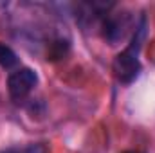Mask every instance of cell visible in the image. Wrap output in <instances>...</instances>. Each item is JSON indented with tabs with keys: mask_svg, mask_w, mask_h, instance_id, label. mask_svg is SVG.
Returning <instances> with one entry per match:
<instances>
[{
	"mask_svg": "<svg viewBox=\"0 0 155 153\" xmlns=\"http://www.w3.org/2000/svg\"><path fill=\"white\" fill-rule=\"evenodd\" d=\"M144 36H146V16L141 15L135 33L130 38V43L114 58V63H112L114 76L121 85H132L141 74L143 67L139 61V52H141Z\"/></svg>",
	"mask_w": 155,
	"mask_h": 153,
	"instance_id": "1",
	"label": "cell"
},
{
	"mask_svg": "<svg viewBox=\"0 0 155 153\" xmlns=\"http://www.w3.org/2000/svg\"><path fill=\"white\" fill-rule=\"evenodd\" d=\"M137 24H139V18L128 9L108 13L101 22V34L108 45H119L128 38H132Z\"/></svg>",
	"mask_w": 155,
	"mask_h": 153,
	"instance_id": "2",
	"label": "cell"
},
{
	"mask_svg": "<svg viewBox=\"0 0 155 153\" xmlns=\"http://www.w3.org/2000/svg\"><path fill=\"white\" fill-rule=\"evenodd\" d=\"M38 83V76L29 67H20L7 77V92L9 97L15 103H22L27 99V96L33 92V88Z\"/></svg>",
	"mask_w": 155,
	"mask_h": 153,
	"instance_id": "3",
	"label": "cell"
},
{
	"mask_svg": "<svg viewBox=\"0 0 155 153\" xmlns=\"http://www.w3.org/2000/svg\"><path fill=\"white\" fill-rule=\"evenodd\" d=\"M20 60H18V54L5 43L0 41V67L5 69V70H11L15 67H18Z\"/></svg>",
	"mask_w": 155,
	"mask_h": 153,
	"instance_id": "4",
	"label": "cell"
},
{
	"mask_svg": "<svg viewBox=\"0 0 155 153\" xmlns=\"http://www.w3.org/2000/svg\"><path fill=\"white\" fill-rule=\"evenodd\" d=\"M0 153H47V150L43 144H29L25 148H7Z\"/></svg>",
	"mask_w": 155,
	"mask_h": 153,
	"instance_id": "5",
	"label": "cell"
},
{
	"mask_svg": "<svg viewBox=\"0 0 155 153\" xmlns=\"http://www.w3.org/2000/svg\"><path fill=\"white\" fill-rule=\"evenodd\" d=\"M126 153H141V151H126Z\"/></svg>",
	"mask_w": 155,
	"mask_h": 153,
	"instance_id": "6",
	"label": "cell"
}]
</instances>
